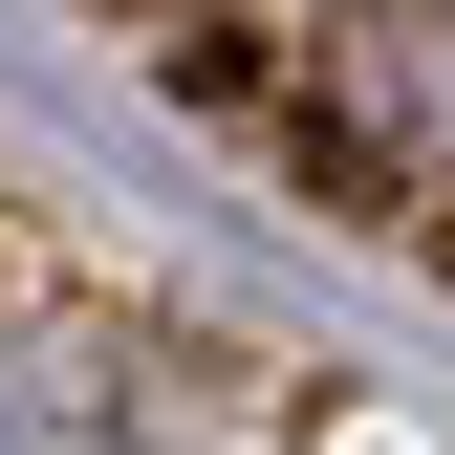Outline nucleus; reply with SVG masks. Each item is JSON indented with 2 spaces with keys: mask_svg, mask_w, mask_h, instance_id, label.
Returning a JSON list of instances; mask_svg holds the SVG:
<instances>
[{
  "mask_svg": "<svg viewBox=\"0 0 455 455\" xmlns=\"http://www.w3.org/2000/svg\"><path fill=\"white\" fill-rule=\"evenodd\" d=\"M325 217H412L455 196V0H325L304 22V108H282Z\"/></svg>",
  "mask_w": 455,
  "mask_h": 455,
  "instance_id": "obj_1",
  "label": "nucleus"
}]
</instances>
